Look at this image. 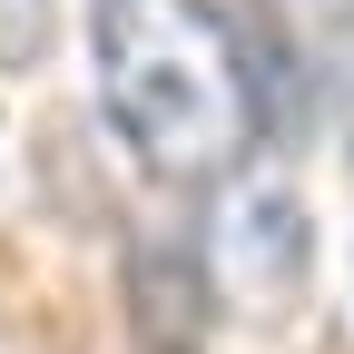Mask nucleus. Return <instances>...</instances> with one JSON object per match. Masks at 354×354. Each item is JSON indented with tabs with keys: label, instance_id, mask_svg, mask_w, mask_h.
<instances>
[{
	"label": "nucleus",
	"instance_id": "f257e3e1",
	"mask_svg": "<svg viewBox=\"0 0 354 354\" xmlns=\"http://www.w3.org/2000/svg\"><path fill=\"white\" fill-rule=\"evenodd\" d=\"M88 79L148 177H216L256 138L246 39L207 0H88Z\"/></svg>",
	"mask_w": 354,
	"mask_h": 354
},
{
	"label": "nucleus",
	"instance_id": "f03ea898",
	"mask_svg": "<svg viewBox=\"0 0 354 354\" xmlns=\"http://www.w3.org/2000/svg\"><path fill=\"white\" fill-rule=\"evenodd\" d=\"M197 266H207V286L246 305V315H286V305L305 295V276H315V216H305L295 197V177H227L207 207V236H197Z\"/></svg>",
	"mask_w": 354,
	"mask_h": 354
},
{
	"label": "nucleus",
	"instance_id": "7ed1b4c3",
	"mask_svg": "<svg viewBox=\"0 0 354 354\" xmlns=\"http://www.w3.org/2000/svg\"><path fill=\"white\" fill-rule=\"evenodd\" d=\"M50 50V0H0V69Z\"/></svg>",
	"mask_w": 354,
	"mask_h": 354
}]
</instances>
